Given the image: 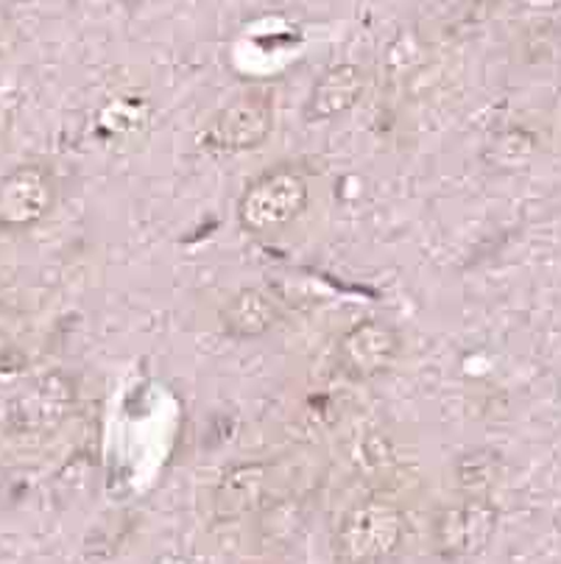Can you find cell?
Segmentation results:
<instances>
[{
    "label": "cell",
    "mask_w": 561,
    "mask_h": 564,
    "mask_svg": "<svg viewBox=\"0 0 561 564\" xmlns=\"http://www.w3.org/2000/svg\"><path fill=\"white\" fill-rule=\"evenodd\" d=\"M402 352V338L397 327L382 318H360L344 330L335 347V364L349 380H375L395 369Z\"/></svg>",
    "instance_id": "5b68a950"
},
{
    "label": "cell",
    "mask_w": 561,
    "mask_h": 564,
    "mask_svg": "<svg viewBox=\"0 0 561 564\" xmlns=\"http://www.w3.org/2000/svg\"><path fill=\"white\" fill-rule=\"evenodd\" d=\"M308 205H311V185L305 176L291 165H274L249 180L238 198L235 216L244 232L263 238L291 227L308 210Z\"/></svg>",
    "instance_id": "6da1fadb"
},
{
    "label": "cell",
    "mask_w": 561,
    "mask_h": 564,
    "mask_svg": "<svg viewBox=\"0 0 561 564\" xmlns=\"http://www.w3.org/2000/svg\"><path fill=\"white\" fill-rule=\"evenodd\" d=\"M56 202V180L42 165H23L0 182V229L20 232L48 216Z\"/></svg>",
    "instance_id": "8992f818"
},
{
    "label": "cell",
    "mask_w": 561,
    "mask_h": 564,
    "mask_svg": "<svg viewBox=\"0 0 561 564\" xmlns=\"http://www.w3.org/2000/svg\"><path fill=\"white\" fill-rule=\"evenodd\" d=\"M406 536V514L391 500H360L341 517L333 551L338 564H380Z\"/></svg>",
    "instance_id": "7a4b0ae2"
},
{
    "label": "cell",
    "mask_w": 561,
    "mask_h": 564,
    "mask_svg": "<svg viewBox=\"0 0 561 564\" xmlns=\"http://www.w3.org/2000/svg\"><path fill=\"white\" fill-rule=\"evenodd\" d=\"M274 132V96L249 90L222 107L202 132V145L213 154H244L266 143Z\"/></svg>",
    "instance_id": "3957f363"
},
{
    "label": "cell",
    "mask_w": 561,
    "mask_h": 564,
    "mask_svg": "<svg viewBox=\"0 0 561 564\" xmlns=\"http://www.w3.org/2000/svg\"><path fill=\"white\" fill-rule=\"evenodd\" d=\"M484 453H472V456L461 458L458 464V480L466 489H478L492 484V473H495V456H489V462H481Z\"/></svg>",
    "instance_id": "30bf717a"
},
{
    "label": "cell",
    "mask_w": 561,
    "mask_h": 564,
    "mask_svg": "<svg viewBox=\"0 0 561 564\" xmlns=\"http://www.w3.org/2000/svg\"><path fill=\"white\" fill-rule=\"evenodd\" d=\"M274 469L266 462H244L229 467L213 489V511L218 520H238L269 500Z\"/></svg>",
    "instance_id": "52a82bcc"
},
{
    "label": "cell",
    "mask_w": 561,
    "mask_h": 564,
    "mask_svg": "<svg viewBox=\"0 0 561 564\" xmlns=\"http://www.w3.org/2000/svg\"><path fill=\"white\" fill-rule=\"evenodd\" d=\"M497 506L484 495L447 503L430 522V545L442 558H470L489 547L497 531Z\"/></svg>",
    "instance_id": "277c9868"
},
{
    "label": "cell",
    "mask_w": 561,
    "mask_h": 564,
    "mask_svg": "<svg viewBox=\"0 0 561 564\" xmlns=\"http://www.w3.org/2000/svg\"><path fill=\"white\" fill-rule=\"evenodd\" d=\"M364 87L366 76L358 65H349V62L347 65H333L313 85L302 118L308 123H327V120H335L338 115L349 112L360 101Z\"/></svg>",
    "instance_id": "ba28073f"
},
{
    "label": "cell",
    "mask_w": 561,
    "mask_h": 564,
    "mask_svg": "<svg viewBox=\"0 0 561 564\" xmlns=\"http://www.w3.org/2000/svg\"><path fill=\"white\" fill-rule=\"evenodd\" d=\"M280 325V305L260 289H240L224 302L222 327L238 341L263 338Z\"/></svg>",
    "instance_id": "9c48e42d"
}]
</instances>
